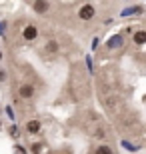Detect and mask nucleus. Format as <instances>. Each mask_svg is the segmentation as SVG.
<instances>
[{
  "instance_id": "nucleus-13",
  "label": "nucleus",
  "mask_w": 146,
  "mask_h": 154,
  "mask_svg": "<svg viewBox=\"0 0 146 154\" xmlns=\"http://www.w3.org/2000/svg\"><path fill=\"white\" fill-rule=\"evenodd\" d=\"M4 80H6V74L2 72V70H0V82H4Z\"/></svg>"
},
{
  "instance_id": "nucleus-5",
  "label": "nucleus",
  "mask_w": 146,
  "mask_h": 154,
  "mask_svg": "<svg viewBox=\"0 0 146 154\" xmlns=\"http://www.w3.org/2000/svg\"><path fill=\"white\" fill-rule=\"evenodd\" d=\"M26 132H28V134H38L40 132V120H28V122H26Z\"/></svg>"
},
{
  "instance_id": "nucleus-8",
  "label": "nucleus",
  "mask_w": 146,
  "mask_h": 154,
  "mask_svg": "<svg viewBox=\"0 0 146 154\" xmlns=\"http://www.w3.org/2000/svg\"><path fill=\"white\" fill-rule=\"evenodd\" d=\"M94 134L98 138H100V140H106L108 138V134H106V130H104V128H102V126H96V130H94Z\"/></svg>"
},
{
  "instance_id": "nucleus-1",
  "label": "nucleus",
  "mask_w": 146,
  "mask_h": 154,
  "mask_svg": "<svg viewBox=\"0 0 146 154\" xmlns=\"http://www.w3.org/2000/svg\"><path fill=\"white\" fill-rule=\"evenodd\" d=\"M94 6L92 4H84V6H80V10H78V18L80 20H90V18L94 16Z\"/></svg>"
},
{
  "instance_id": "nucleus-12",
  "label": "nucleus",
  "mask_w": 146,
  "mask_h": 154,
  "mask_svg": "<svg viewBox=\"0 0 146 154\" xmlns=\"http://www.w3.org/2000/svg\"><path fill=\"white\" fill-rule=\"evenodd\" d=\"M32 152H34V154H40V152H42V142L32 144Z\"/></svg>"
},
{
  "instance_id": "nucleus-4",
  "label": "nucleus",
  "mask_w": 146,
  "mask_h": 154,
  "mask_svg": "<svg viewBox=\"0 0 146 154\" xmlns=\"http://www.w3.org/2000/svg\"><path fill=\"white\" fill-rule=\"evenodd\" d=\"M48 8H50V4H48V2H44V0H36V2H32V10L38 12V14H44Z\"/></svg>"
},
{
  "instance_id": "nucleus-2",
  "label": "nucleus",
  "mask_w": 146,
  "mask_h": 154,
  "mask_svg": "<svg viewBox=\"0 0 146 154\" xmlns=\"http://www.w3.org/2000/svg\"><path fill=\"white\" fill-rule=\"evenodd\" d=\"M36 36H38V28H36L34 24H28V26L24 28V32H22V38L26 40V42H32V40H36Z\"/></svg>"
},
{
  "instance_id": "nucleus-16",
  "label": "nucleus",
  "mask_w": 146,
  "mask_h": 154,
  "mask_svg": "<svg viewBox=\"0 0 146 154\" xmlns=\"http://www.w3.org/2000/svg\"><path fill=\"white\" fill-rule=\"evenodd\" d=\"M0 130H2V122H0Z\"/></svg>"
},
{
  "instance_id": "nucleus-7",
  "label": "nucleus",
  "mask_w": 146,
  "mask_h": 154,
  "mask_svg": "<svg viewBox=\"0 0 146 154\" xmlns=\"http://www.w3.org/2000/svg\"><path fill=\"white\" fill-rule=\"evenodd\" d=\"M132 40H134V44H138V46L146 44V30H136L134 36H132Z\"/></svg>"
},
{
  "instance_id": "nucleus-10",
  "label": "nucleus",
  "mask_w": 146,
  "mask_h": 154,
  "mask_svg": "<svg viewBox=\"0 0 146 154\" xmlns=\"http://www.w3.org/2000/svg\"><path fill=\"white\" fill-rule=\"evenodd\" d=\"M44 50H46V52H56V50H58V44L54 42V40H50V42L44 46Z\"/></svg>"
},
{
  "instance_id": "nucleus-6",
  "label": "nucleus",
  "mask_w": 146,
  "mask_h": 154,
  "mask_svg": "<svg viewBox=\"0 0 146 154\" xmlns=\"http://www.w3.org/2000/svg\"><path fill=\"white\" fill-rule=\"evenodd\" d=\"M106 46L110 48V50H112V48H120V46H122V36H120V34L110 36V38H108V42H106Z\"/></svg>"
},
{
  "instance_id": "nucleus-14",
  "label": "nucleus",
  "mask_w": 146,
  "mask_h": 154,
  "mask_svg": "<svg viewBox=\"0 0 146 154\" xmlns=\"http://www.w3.org/2000/svg\"><path fill=\"white\" fill-rule=\"evenodd\" d=\"M16 152H18V154H24V148H20V146H16Z\"/></svg>"
},
{
  "instance_id": "nucleus-15",
  "label": "nucleus",
  "mask_w": 146,
  "mask_h": 154,
  "mask_svg": "<svg viewBox=\"0 0 146 154\" xmlns=\"http://www.w3.org/2000/svg\"><path fill=\"white\" fill-rule=\"evenodd\" d=\"M0 60H2V52H0Z\"/></svg>"
},
{
  "instance_id": "nucleus-11",
  "label": "nucleus",
  "mask_w": 146,
  "mask_h": 154,
  "mask_svg": "<svg viewBox=\"0 0 146 154\" xmlns=\"http://www.w3.org/2000/svg\"><path fill=\"white\" fill-rule=\"evenodd\" d=\"M8 134H10V138H18V136H20L18 126H10V128H8Z\"/></svg>"
},
{
  "instance_id": "nucleus-9",
  "label": "nucleus",
  "mask_w": 146,
  "mask_h": 154,
  "mask_svg": "<svg viewBox=\"0 0 146 154\" xmlns=\"http://www.w3.org/2000/svg\"><path fill=\"white\" fill-rule=\"evenodd\" d=\"M94 154H114V152H112V148H110V146H98Z\"/></svg>"
},
{
  "instance_id": "nucleus-3",
  "label": "nucleus",
  "mask_w": 146,
  "mask_h": 154,
  "mask_svg": "<svg viewBox=\"0 0 146 154\" xmlns=\"http://www.w3.org/2000/svg\"><path fill=\"white\" fill-rule=\"evenodd\" d=\"M18 94H20V98H24V100H30V98L34 96V86L32 84H22L20 90H18Z\"/></svg>"
}]
</instances>
